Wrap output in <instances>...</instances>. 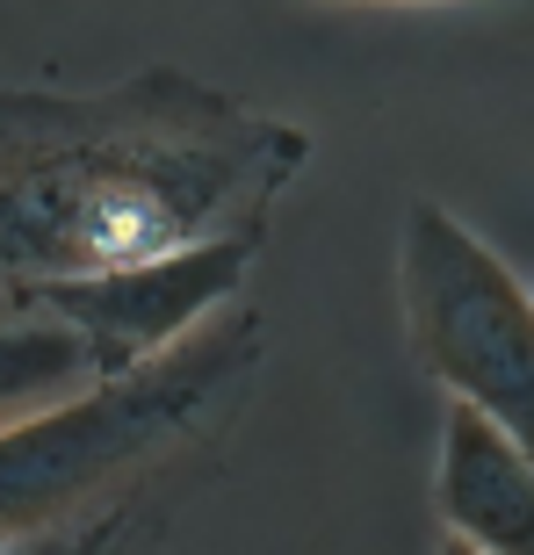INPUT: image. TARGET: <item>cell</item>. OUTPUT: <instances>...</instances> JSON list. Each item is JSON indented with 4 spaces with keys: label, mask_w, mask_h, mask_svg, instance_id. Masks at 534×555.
<instances>
[{
    "label": "cell",
    "mask_w": 534,
    "mask_h": 555,
    "mask_svg": "<svg viewBox=\"0 0 534 555\" xmlns=\"http://www.w3.org/2000/svg\"><path fill=\"white\" fill-rule=\"evenodd\" d=\"M87 383H94V361H87L80 332L37 304L0 296V426H15L43 404H65Z\"/></svg>",
    "instance_id": "6"
},
{
    "label": "cell",
    "mask_w": 534,
    "mask_h": 555,
    "mask_svg": "<svg viewBox=\"0 0 534 555\" xmlns=\"http://www.w3.org/2000/svg\"><path fill=\"white\" fill-rule=\"evenodd\" d=\"M527 296H534V274H527Z\"/></svg>",
    "instance_id": "11"
},
{
    "label": "cell",
    "mask_w": 534,
    "mask_h": 555,
    "mask_svg": "<svg viewBox=\"0 0 534 555\" xmlns=\"http://www.w3.org/2000/svg\"><path fill=\"white\" fill-rule=\"evenodd\" d=\"M260 361V310L225 304L174 353L0 426V541H29L138 491L174 448H195L246 404Z\"/></svg>",
    "instance_id": "2"
},
{
    "label": "cell",
    "mask_w": 534,
    "mask_h": 555,
    "mask_svg": "<svg viewBox=\"0 0 534 555\" xmlns=\"http://www.w3.org/2000/svg\"><path fill=\"white\" fill-rule=\"evenodd\" d=\"M354 8H441V0H354Z\"/></svg>",
    "instance_id": "8"
},
{
    "label": "cell",
    "mask_w": 534,
    "mask_h": 555,
    "mask_svg": "<svg viewBox=\"0 0 534 555\" xmlns=\"http://www.w3.org/2000/svg\"><path fill=\"white\" fill-rule=\"evenodd\" d=\"M304 166V124L174 65H144L102 94L0 87V288L267 224Z\"/></svg>",
    "instance_id": "1"
},
{
    "label": "cell",
    "mask_w": 534,
    "mask_h": 555,
    "mask_svg": "<svg viewBox=\"0 0 534 555\" xmlns=\"http://www.w3.org/2000/svg\"><path fill=\"white\" fill-rule=\"evenodd\" d=\"M397 296L419 369L506 426L534 454V296L527 274L498 260L484 231H470L448 203H411L397 238Z\"/></svg>",
    "instance_id": "3"
},
{
    "label": "cell",
    "mask_w": 534,
    "mask_h": 555,
    "mask_svg": "<svg viewBox=\"0 0 534 555\" xmlns=\"http://www.w3.org/2000/svg\"><path fill=\"white\" fill-rule=\"evenodd\" d=\"M0 555H15V541H0Z\"/></svg>",
    "instance_id": "10"
},
{
    "label": "cell",
    "mask_w": 534,
    "mask_h": 555,
    "mask_svg": "<svg viewBox=\"0 0 534 555\" xmlns=\"http://www.w3.org/2000/svg\"><path fill=\"white\" fill-rule=\"evenodd\" d=\"M441 534L476 555H534V454L470 404H448L433 448Z\"/></svg>",
    "instance_id": "5"
},
{
    "label": "cell",
    "mask_w": 534,
    "mask_h": 555,
    "mask_svg": "<svg viewBox=\"0 0 534 555\" xmlns=\"http://www.w3.org/2000/svg\"><path fill=\"white\" fill-rule=\"evenodd\" d=\"M267 246V224L225 231V238H203V246L160 253V260H130V268H102V274H51V282H15L0 296L15 304H37L51 318L80 332L87 361H94V383L109 375H130L144 361H160L203 332L217 310L246 288L253 260Z\"/></svg>",
    "instance_id": "4"
},
{
    "label": "cell",
    "mask_w": 534,
    "mask_h": 555,
    "mask_svg": "<svg viewBox=\"0 0 534 555\" xmlns=\"http://www.w3.org/2000/svg\"><path fill=\"white\" fill-rule=\"evenodd\" d=\"M427 555H476V548H462V541H455V534H441V541H433Z\"/></svg>",
    "instance_id": "9"
},
{
    "label": "cell",
    "mask_w": 534,
    "mask_h": 555,
    "mask_svg": "<svg viewBox=\"0 0 534 555\" xmlns=\"http://www.w3.org/2000/svg\"><path fill=\"white\" fill-rule=\"evenodd\" d=\"M130 519H138V491L109 498V505L65 519V527H43V534L15 541V555H116V541L130 534Z\"/></svg>",
    "instance_id": "7"
}]
</instances>
